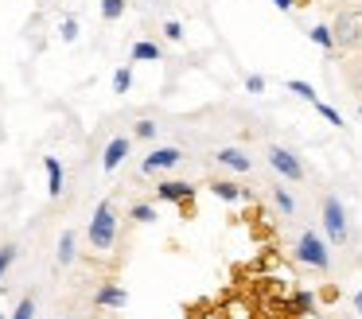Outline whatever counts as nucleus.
<instances>
[{
	"label": "nucleus",
	"instance_id": "nucleus-28",
	"mask_svg": "<svg viewBox=\"0 0 362 319\" xmlns=\"http://www.w3.org/2000/svg\"><path fill=\"white\" fill-rule=\"evenodd\" d=\"M164 35H168V39H183V23H180V20H168V23H164Z\"/></svg>",
	"mask_w": 362,
	"mask_h": 319
},
{
	"label": "nucleus",
	"instance_id": "nucleus-18",
	"mask_svg": "<svg viewBox=\"0 0 362 319\" xmlns=\"http://www.w3.org/2000/svg\"><path fill=\"white\" fill-rule=\"evenodd\" d=\"M273 202L284 210V214H296V199H292V195L284 191V187H276V191H273Z\"/></svg>",
	"mask_w": 362,
	"mask_h": 319
},
{
	"label": "nucleus",
	"instance_id": "nucleus-29",
	"mask_svg": "<svg viewBox=\"0 0 362 319\" xmlns=\"http://www.w3.org/2000/svg\"><path fill=\"white\" fill-rule=\"evenodd\" d=\"M273 4H276V8H281V12H292V8H296V4H300V0H273Z\"/></svg>",
	"mask_w": 362,
	"mask_h": 319
},
{
	"label": "nucleus",
	"instance_id": "nucleus-1",
	"mask_svg": "<svg viewBox=\"0 0 362 319\" xmlns=\"http://www.w3.org/2000/svg\"><path fill=\"white\" fill-rule=\"evenodd\" d=\"M90 245L94 249H110L117 241V210H113L110 199H102L94 207V218H90V230H86Z\"/></svg>",
	"mask_w": 362,
	"mask_h": 319
},
{
	"label": "nucleus",
	"instance_id": "nucleus-9",
	"mask_svg": "<svg viewBox=\"0 0 362 319\" xmlns=\"http://www.w3.org/2000/svg\"><path fill=\"white\" fill-rule=\"evenodd\" d=\"M214 160H218L222 168H230V171H250L253 168V160L242 152V148H218V152H214Z\"/></svg>",
	"mask_w": 362,
	"mask_h": 319
},
{
	"label": "nucleus",
	"instance_id": "nucleus-30",
	"mask_svg": "<svg viewBox=\"0 0 362 319\" xmlns=\"http://www.w3.org/2000/svg\"><path fill=\"white\" fill-rule=\"evenodd\" d=\"M354 308H358V315H362V292H358V296H354Z\"/></svg>",
	"mask_w": 362,
	"mask_h": 319
},
{
	"label": "nucleus",
	"instance_id": "nucleus-6",
	"mask_svg": "<svg viewBox=\"0 0 362 319\" xmlns=\"http://www.w3.org/2000/svg\"><path fill=\"white\" fill-rule=\"evenodd\" d=\"M335 47H354L362 39V23H358V16H351V12H343L335 20Z\"/></svg>",
	"mask_w": 362,
	"mask_h": 319
},
{
	"label": "nucleus",
	"instance_id": "nucleus-19",
	"mask_svg": "<svg viewBox=\"0 0 362 319\" xmlns=\"http://www.w3.org/2000/svg\"><path fill=\"white\" fill-rule=\"evenodd\" d=\"M288 90L296 93V98L312 101V105H315V101H320V98H315V90H312V86H308V82H300V78H292V82H288Z\"/></svg>",
	"mask_w": 362,
	"mask_h": 319
},
{
	"label": "nucleus",
	"instance_id": "nucleus-24",
	"mask_svg": "<svg viewBox=\"0 0 362 319\" xmlns=\"http://www.w3.org/2000/svg\"><path fill=\"white\" fill-rule=\"evenodd\" d=\"M133 137H141V140H152V137H156V121H136Z\"/></svg>",
	"mask_w": 362,
	"mask_h": 319
},
{
	"label": "nucleus",
	"instance_id": "nucleus-2",
	"mask_svg": "<svg viewBox=\"0 0 362 319\" xmlns=\"http://www.w3.org/2000/svg\"><path fill=\"white\" fill-rule=\"evenodd\" d=\"M296 261L308 265V269H315V272H327L331 269L327 241H323L315 230H304V233H300V241H296Z\"/></svg>",
	"mask_w": 362,
	"mask_h": 319
},
{
	"label": "nucleus",
	"instance_id": "nucleus-15",
	"mask_svg": "<svg viewBox=\"0 0 362 319\" xmlns=\"http://www.w3.org/2000/svg\"><path fill=\"white\" fill-rule=\"evenodd\" d=\"M55 257H59V265H71V261H74V230H63V238H59Z\"/></svg>",
	"mask_w": 362,
	"mask_h": 319
},
{
	"label": "nucleus",
	"instance_id": "nucleus-3",
	"mask_svg": "<svg viewBox=\"0 0 362 319\" xmlns=\"http://www.w3.org/2000/svg\"><path fill=\"white\" fill-rule=\"evenodd\" d=\"M323 230H327V241L331 245H343L346 241V210H343V202L335 199V195H327L323 199Z\"/></svg>",
	"mask_w": 362,
	"mask_h": 319
},
{
	"label": "nucleus",
	"instance_id": "nucleus-23",
	"mask_svg": "<svg viewBox=\"0 0 362 319\" xmlns=\"http://www.w3.org/2000/svg\"><path fill=\"white\" fill-rule=\"evenodd\" d=\"M315 109H320V117L327 124H343V117H339V109H331V105H323V101H315Z\"/></svg>",
	"mask_w": 362,
	"mask_h": 319
},
{
	"label": "nucleus",
	"instance_id": "nucleus-5",
	"mask_svg": "<svg viewBox=\"0 0 362 319\" xmlns=\"http://www.w3.org/2000/svg\"><path fill=\"white\" fill-rule=\"evenodd\" d=\"M180 160H183V152H180V148H152V152L144 156L141 171H144V175H156V171H168V168H175Z\"/></svg>",
	"mask_w": 362,
	"mask_h": 319
},
{
	"label": "nucleus",
	"instance_id": "nucleus-4",
	"mask_svg": "<svg viewBox=\"0 0 362 319\" xmlns=\"http://www.w3.org/2000/svg\"><path fill=\"white\" fill-rule=\"evenodd\" d=\"M269 163H273V171L281 179H304V163H300V156L296 152H288V148H281V144H273L269 148Z\"/></svg>",
	"mask_w": 362,
	"mask_h": 319
},
{
	"label": "nucleus",
	"instance_id": "nucleus-7",
	"mask_svg": "<svg viewBox=\"0 0 362 319\" xmlns=\"http://www.w3.org/2000/svg\"><path fill=\"white\" fill-rule=\"evenodd\" d=\"M156 195L164 202H191V195H195V187L183 183V179H164V183L156 187Z\"/></svg>",
	"mask_w": 362,
	"mask_h": 319
},
{
	"label": "nucleus",
	"instance_id": "nucleus-20",
	"mask_svg": "<svg viewBox=\"0 0 362 319\" xmlns=\"http://www.w3.org/2000/svg\"><path fill=\"white\" fill-rule=\"evenodd\" d=\"M102 16L105 20H121L125 16V0H102Z\"/></svg>",
	"mask_w": 362,
	"mask_h": 319
},
{
	"label": "nucleus",
	"instance_id": "nucleus-22",
	"mask_svg": "<svg viewBox=\"0 0 362 319\" xmlns=\"http://www.w3.org/2000/svg\"><path fill=\"white\" fill-rule=\"evenodd\" d=\"M133 218H136V222H156V207H148V202H136V207H133Z\"/></svg>",
	"mask_w": 362,
	"mask_h": 319
},
{
	"label": "nucleus",
	"instance_id": "nucleus-14",
	"mask_svg": "<svg viewBox=\"0 0 362 319\" xmlns=\"http://www.w3.org/2000/svg\"><path fill=\"white\" fill-rule=\"evenodd\" d=\"M308 35H312V43H315V47H323V51H335V31H331L327 23H315V28L308 31Z\"/></svg>",
	"mask_w": 362,
	"mask_h": 319
},
{
	"label": "nucleus",
	"instance_id": "nucleus-16",
	"mask_svg": "<svg viewBox=\"0 0 362 319\" xmlns=\"http://www.w3.org/2000/svg\"><path fill=\"white\" fill-rule=\"evenodd\" d=\"M292 308H296V315H312V311H315V296L312 292H296V296H292Z\"/></svg>",
	"mask_w": 362,
	"mask_h": 319
},
{
	"label": "nucleus",
	"instance_id": "nucleus-12",
	"mask_svg": "<svg viewBox=\"0 0 362 319\" xmlns=\"http://www.w3.org/2000/svg\"><path fill=\"white\" fill-rule=\"evenodd\" d=\"M211 191L218 195L222 202H238V199H242V187H238V183H230V179H214V183H211Z\"/></svg>",
	"mask_w": 362,
	"mask_h": 319
},
{
	"label": "nucleus",
	"instance_id": "nucleus-17",
	"mask_svg": "<svg viewBox=\"0 0 362 319\" xmlns=\"http://www.w3.org/2000/svg\"><path fill=\"white\" fill-rule=\"evenodd\" d=\"M129 90H133V70L121 66L117 74H113V93H129Z\"/></svg>",
	"mask_w": 362,
	"mask_h": 319
},
{
	"label": "nucleus",
	"instance_id": "nucleus-21",
	"mask_svg": "<svg viewBox=\"0 0 362 319\" xmlns=\"http://www.w3.org/2000/svg\"><path fill=\"white\" fill-rule=\"evenodd\" d=\"M12 319H35V300H32V296H24V300L16 303V315H12Z\"/></svg>",
	"mask_w": 362,
	"mask_h": 319
},
{
	"label": "nucleus",
	"instance_id": "nucleus-31",
	"mask_svg": "<svg viewBox=\"0 0 362 319\" xmlns=\"http://www.w3.org/2000/svg\"><path fill=\"white\" fill-rule=\"evenodd\" d=\"M0 319H4V315H0Z\"/></svg>",
	"mask_w": 362,
	"mask_h": 319
},
{
	"label": "nucleus",
	"instance_id": "nucleus-11",
	"mask_svg": "<svg viewBox=\"0 0 362 319\" xmlns=\"http://www.w3.org/2000/svg\"><path fill=\"white\" fill-rule=\"evenodd\" d=\"M43 168H47V195H51V199H59V195H63V168H59L55 156H47Z\"/></svg>",
	"mask_w": 362,
	"mask_h": 319
},
{
	"label": "nucleus",
	"instance_id": "nucleus-25",
	"mask_svg": "<svg viewBox=\"0 0 362 319\" xmlns=\"http://www.w3.org/2000/svg\"><path fill=\"white\" fill-rule=\"evenodd\" d=\"M12 261H16V249L4 245V249H0V280H4V272H8V265H12Z\"/></svg>",
	"mask_w": 362,
	"mask_h": 319
},
{
	"label": "nucleus",
	"instance_id": "nucleus-26",
	"mask_svg": "<svg viewBox=\"0 0 362 319\" xmlns=\"http://www.w3.org/2000/svg\"><path fill=\"white\" fill-rule=\"evenodd\" d=\"M74 39H78V23L66 16V20H63V43H74Z\"/></svg>",
	"mask_w": 362,
	"mask_h": 319
},
{
	"label": "nucleus",
	"instance_id": "nucleus-27",
	"mask_svg": "<svg viewBox=\"0 0 362 319\" xmlns=\"http://www.w3.org/2000/svg\"><path fill=\"white\" fill-rule=\"evenodd\" d=\"M245 90H250V93H265V78L250 74V78H245Z\"/></svg>",
	"mask_w": 362,
	"mask_h": 319
},
{
	"label": "nucleus",
	"instance_id": "nucleus-13",
	"mask_svg": "<svg viewBox=\"0 0 362 319\" xmlns=\"http://www.w3.org/2000/svg\"><path fill=\"white\" fill-rule=\"evenodd\" d=\"M133 59H136V62H160L164 54H160V47H156V43L141 39V43H133Z\"/></svg>",
	"mask_w": 362,
	"mask_h": 319
},
{
	"label": "nucleus",
	"instance_id": "nucleus-10",
	"mask_svg": "<svg viewBox=\"0 0 362 319\" xmlns=\"http://www.w3.org/2000/svg\"><path fill=\"white\" fill-rule=\"evenodd\" d=\"M94 300H98V308H125L129 296H125V288H117V284H102Z\"/></svg>",
	"mask_w": 362,
	"mask_h": 319
},
{
	"label": "nucleus",
	"instance_id": "nucleus-8",
	"mask_svg": "<svg viewBox=\"0 0 362 319\" xmlns=\"http://www.w3.org/2000/svg\"><path fill=\"white\" fill-rule=\"evenodd\" d=\"M125 156H129V137H113L110 144H105V152H102V168L105 171H117Z\"/></svg>",
	"mask_w": 362,
	"mask_h": 319
}]
</instances>
